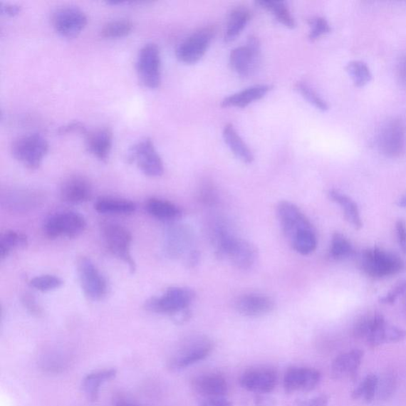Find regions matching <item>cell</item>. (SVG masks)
I'll return each mask as SVG.
<instances>
[{
    "label": "cell",
    "instance_id": "1",
    "mask_svg": "<svg viewBox=\"0 0 406 406\" xmlns=\"http://www.w3.org/2000/svg\"><path fill=\"white\" fill-rule=\"evenodd\" d=\"M214 350V343L207 335H194L186 339L169 360L172 370L187 368L207 358Z\"/></svg>",
    "mask_w": 406,
    "mask_h": 406
},
{
    "label": "cell",
    "instance_id": "2",
    "mask_svg": "<svg viewBox=\"0 0 406 406\" xmlns=\"http://www.w3.org/2000/svg\"><path fill=\"white\" fill-rule=\"evenodd\" d=\"M48 151L47 140L39 134H29L19 137L11 146L14 157L32 170L38 169Z\"/></svg>",
    "mask_w": 406,
    "mask_h": 406
},
{
    "label": "cell",
    "instance_id": "3",
    "mask_svg": "<svg viewBox=\"0 0 406 406\" xmlns=\"http://www.w3.org/2000/svg\"><path fill=\"white\" fill-rule=\"evenodd\" d=\"M195 297L194 291L188 288L174 286L167 290L162 296L147 300L145 308L157 313L174 314L188 309Z\"/></svg>",
    "mask_w": 406,
    "mask_h": 406
},
{
    "label": "cell",
    "instance_id": "4",
    "mask_svg": "<svg viewBox=\"0 0 406 406\" xmlns=\"http://www.w3.org/2000/svg\"><path fill=\"white\" fill-rule=\"evenodd\" d=\"M378 148L390 158L400 157L406 151V125L400 118L385 123L377 137Z\"/></svg>",
    "mask_w": 406,
    "mask_h": 406
},
{
    "label": "cell",
    "instance_id": "5",
    "mask_svg": "<svg viewBox=\"0 0 406 406\" xmlns=\"http://www.w3.org/2000/svg\"><path fill=\"white\" fill-rule=\"evenodd\" d=\"M361 264L366 274L377 279L395 275L404 268L400 259L378 248L364 251Z\"/></svg>",
    "mask_w": 406,
    "mask_h": 406
},
{
    "label": "cell",
    "instance_id": "6",
    "mask_svg": "<svg viewBox=\"0 0 406 406\" xmlns=\"http://www.w3.org/2000/svg\"><path fill=\"white\" fill-rule=\"evenodd\" d=\"M102 235L110 253L128 264L130 270L135 272L136 264L130 254L132 237L130 231L118 224L107 223L102 227Z\"/></svg>",
    "mask_w": 406,
    "mask_h": 406
},
{
    "label": "cell",
    "instance_id": "7",
    "mask_svg": "<svg viewBox=\"0 0 406 406\" xmlns=\"http://www.w3.org/2000/svg\"><path fill=\"white\" fill-rule=\"evenodd\" d=\"M87 227L85 218L75 212H61L48 218L44 224V232L51 239L61 236H79Z\"/></svg>",
    "mask_w": 406,
    "mask_h": 406
},
{
    "label": "cell",
    "instance_id": "8",
    "mask_svg": "<svg viewBox=\"0 0 406 406\" xmlns=\"http://www.w3.org/2000/svg\"><path fill=\"white\" fill-rule=\"evenodd\" d=\"M136 67L138 78L145 87L150 89L160 87L161 59L156 44H146L141 48L137 56Z\"/></svg>",
    "mask_w": 406,
    "mask_h": 406
},
{
    "label": "cell",
    "instance_id": "9",
    "mask_svg": "<svg viewBox=\"0 0 406 406\" xmlns=\"http://www.w3.org/2000/svg\"><path fill=\"white\" fill-rule=\"evenodd\" d=\"M215 30L212 26L203 27L194 32L178 46L177 59L187 65H193L199 61L207 53L214 37Z\"/></svg>",
    "mask_w": 406,
    "mask_h": 406
},
{
    "label": "cell",
    "instance_id": "10",
    "mask_svg": "<svg viewBox=\"0 0 406 406\" xmlns=\"http://www.w3.org/2000/svg\"><path fill=\"white\" fill-rule=\"evenodd\" d=\"M128 160L135 163L146 176L159 177L164 173L162 159L149 138L143 139L132 147L128 153Z\"/></svg>",
    "mask_w": 406,
    "mask_h": 406
},
{
    "label": "cell",
    "instance_id": "11",
    "mask_svg": "<svg viewBox=\"0 0 406 406\" xmlns=\"http://www.w3.org/2000/svg\"><path fill=\"white\" fill-rule=\"evenodd\" d=\"M261 48L260 41L251 35L246 46L234 48L229 55V65L241 77L253 74L260 65Z\"/></svg>",
    "mask_w": 406,
    "mask_h": 406
},
{
    "label": "cell",
    "instance_id": "12",
    "mask_svg": "<svg viewBox=\"0 0 406 406\" xmlns=\"http://www.w3.org/2000/svg\"><path fill=\"white\" fill-rule=\"evenodd\" d=\"M81 288L85 295L93 301H100L107 295L106 279L88 257H81L77 264Z\"/></svg>",
    "mask_w": 406,
    "mask_h": 406
},
{
    "label": "cell",
    "instance_id": "13",
    "mask_svg": "<svg viewBox=\"0 0 406 406\" xmlns=\"http://www.w3.org/2000/svg\"><path fill=\"white\" fill-rule=\"evenodd\" d=\"M52 24L56 32L64 38L77 36L88 24L86 14L75 6H64L53 14Z\"/></svg>",
    "mask_w": 406,
    "mask_h": 406
},
{
    "label": "cell",
    "instance_id": "14",
    "mask_svg": "<svg viewBox=\"0 0 406 406\" xmlns=\"http://www.w3.org/2000/svg\"><path fill=\"white\" fill-rule=\"evenodd\" d=\"M277 214L283 233L289 241L303 231L313 229L306 215L292 202H279Z\"/></svg>",
    "mask_w": 406,
    "mask_h": 406
},
{
    "label": "cell",
    "instance_id": "15",
    "mask_svg": "<svg viewBox=\"0 0 406 406\" xmlns=\"http://www.w3.org/2000/svg\"><path fill=\"white\" fill-rule=\"evenodd\" d=\"M321 373L317 369L296 367L286 370L283 377V388L288 394L310 392L318 386Z\"/></svg>",
    "mask_w": 406,
    "mask_h": 406
},
{
    "label": "cell",
    "instance_id": "16",
    "mask_svg": "<svg viewBox=\"0 0 406 406\" xmlns=\"http://www.w3.org/2000/svg\"><path fill=\"white\" fill-rule=\"evenodd\" d=\"M277 374L270 368L251 369L240 379L242 388L258 395H266L274 390L277 385Z\"/></svg>",
    "mask_w": 406,
    "mask_h": 406
},
{
    "label": "cell",
    "instance_id": "17",
    "mask_svg": "<svg viewBox=\"0 0 406 406\" xmlns=\"http://www.w3.org/2000/svg\"><path fill=\"white\" fill-rule=\"evenodd\" d=\"M257 256L254 244L234 236L228 244L223 258H227L236 268L247 270L255 264Z\"/></svg>",
    "mask_w": 406,
    "mask_h": 406
},
{
    "label": "cell",
    "instance_id": "18",
    "mask_svg": "<svg viewBox=\"0 0 406 406\" xmlns=\"http://www.w3.org/2000/svg\"><path fill=\"white\" fill-rule=\"evenodd\" d=\"M194 236L192 230L185 225H174L167 229L165 249L167 256L179 258L191 251Z\"/></svg>",
    "mask_w": 406,
    "mask_h": 406
},
{
    "label": "cell",
    "instance_id": "19",
    "mask_svg": "<svg viewBox=\"0 0 406 406\" xmlns=\"http://www.w3.org/2000/svg\"><path fill=\"white\" fill-rule=\"evenodd\" d=\"M93 188L90 182L83 177L72 176L67 178L61 187L63 201L70 204H81L92 198Z\"/></svg>",
    "mask_w": 406,
    "mask_h": 406
},
{
    "label": "cell",
    "instance_id": "20",
    "mask_svg": "<svg viewBox=\"0 0 406 406\" xmlns=\"http://www.w3.org/2000/svg\"><path fill=\"white\" fill-rule=\"evenodd\" d=\"M363 358V352L360 349L342 353L332 364L331 373L334 380H355Z\"/></svg>",
    "mask_w": 406,
    "mask_h": 406
},
{
    "label": "cell",
    "instance_id": "21",
    "mask_svg": "<svg viewBox=\"0 0 406 406\" xmlns=\"http://www.w3.org/2000/svg\"><path fill=\"white\" fill-rule=\"evenodd\" d=\"M195 393L203 398L226 397L229 392L225 378L219 374H205L195 377L192 381Z\"/></svg>",
    "mask_w": 406,
    "mask_h": 406
},
{
    "label": "cell",
    "instance_id": "22",
    "mask_svg": "<svg viewBox=\"0 0 406 406\" xmlns=\"http://www.w3.org/2000/svg\"><path fill=\"white\" fill-rule=\"evenodd\" d=\"M236 309L248 317H260L271 313L275 308L271 298L261 293H249L236 300Z\"/></svg>",
    "mask_w": 406,
    "mask_h": 406
},
{
    "label": "cell",
    "instance_id": "23",
    "mask_svg": "<svg viewBox=\"0 0 406 406\" xmlns=\"http://www.w3.org/2000/svg\"><path fill=\"white\" fill-rule=\"evenodd\" d=\"M113 145V132L108 127H102L88 132L86 146L88 152L101 161H107Z\"/></svg>",
    "mask_w": 406,
    "mask_h": 406
},
{
    "label": "cell",
    "instance_id": "24",
    "mask_svg": "<svg viewBox=\"0 0 406 406\" xmlns=\"http://www.w3.org/2000/svg\"><path fill=\"white\" fill-rule=\"evenodd\" d=\"M271 90L269 85H258L231 95L222 101V108H244L251 103L262 99Z\"/></svg>",
    "mask_w": 406,
    "mask_h": 406
},
{
    "label": "cell",
    "instance_id": "25",
    "mask_svg": "<svg viewBox=\"0 0 406 406\" xmlns=\"http://www.w3.org/2000/svg\"><path fill=\"white\" fill-rule=\"evenodd\" d=\"M117 373L115 368L103 369L96 370L85 376L83 380L82 389L90 402H95L98 400L101 386L114 380Z\"/></svg>",
    "mask_w": 406,
    "mask_h": 406
},
{
    "label": "cell",
    "instance_id": "26",
    "mask_svg": "<svg viewBox=\"0 0 406 406\" xmlns=\"http://www.w3.org/2000/svg\"><path fill=\"white\" fill-rule=\"evenodd\" d=\"M223 138L234 155L246 164H251L254 160L253 152L243 141L233 124L229 123L223 129Z\"/></svg>",
    "mask_w": 406,
    "mask_h": 406
},
{
    "label": "cell",
    "instance_id": "27",
    "mask_svg": "<svg viewBox=\"0 0 406 406\" xmlns=\"http://www.w3.org/2000/svg\"><path fill=\"white\" fill-rule=\"evenodd\" d=\"M405 338L406 331L402 328L385 324L370 334L366 342L370 348H375L388 343L401 342Z\"/></svg>",
    "mask_w": 406,
    "mask_h": 406
},
{
    "label": "cell",
    "instance_id": "28",
    "mask_svg": "<svg viewBox=\"0 0 406 406\" xmlns=\"http://www.w3.org/2000/svg\"><path fill=\"white\" fill-rule=\"evenodd\" d=\"M145 209L150 215L160 220L173 221L182 216L181 209L173 203L156 198L146 202Z\"/></svg>",
    "mask_w": 406,
    "mask_h": 406
},
{
    "label": "cell",
    "instance_id": "29",
    "mask_svg": "<svg viewBox=\"0 0 406 406\" xmlns=\"http://www.w3.org/2000/svg\"><path fill=\"white\" fill-rule=\"evenodd\" d=\"M251 17L249 10L246 6H237L229 14L225 40L227 43L234 41L246 26Z\"/></svg>",
    "mask_w": 406,
    "mask_h": 406
},
{
    "label": "cell",
    "instance_id": "30",
    "mask_svg": "<svg viewBox=\"0 0 406 406\" xmlns=\"http://www.w3.org/2000/svg\"><path fill=\"white\" fill-rule=\"evenodd\" d=\"M95 209L103 214L128 215L135 212L136 205L127 199L106 197L98 199Z\"/></svg>",
    "mask_w": 406,
    "mask_h": 406
},
{
    "label": "cell",
    "instance_id": "31",
    "mask_svg": "<svg viewBox=\"0 0 406 406\" xmlns=\"http://www.w3.org/2000/svg\"><path fill=\"white\" fill-rule=\"evenodd\" d=\"M256 4L259 8L271 12L279 23L289 28V29H295L296 27V20L291 15L288 5L284 1L261 0V1H256Z\"/></svg>",
    "mask_w": 406,
    "mask_h": 406
},
{
    "label": "cell",
    "instance_id": "32",
    "mask_svg": "<svg viewBox=\"0 0 406 406\" xmlns=\"http://www.w3.org/2000/svg\"><path fill=\"white\" fill-rule=\"evenodd\" d=\"M328 195H330V198L333 202L338 203L344 209L346 220L355 229H360L363 227V222L356 203L351 198H349L348 196L337 190H331Z\"/></svg>",
    "mask_w": 406,
    "mask_h": 406
},
{
    "label": "cell",
    "instance_id": "33",
    "mask_svg": "<svg viewBox=\"0 0 406 406\" xmlns=\"http://www.w3.org/2000/svg\"><path fill=\"white\" fill-rule=\"evenodd\" d=\"M386 323L384 317L380 313L367 315L356 322L353 328L355 338L367 339L378 328Z\"/></svg>",
    "mask_w": 406,
    "mask_h": 406
},
{
    "label": "cell",
    "instance_id": "34",
    "mask_svg": "<svg viewBox=\"0 0 406 406\" xmlns=\"http://www.w3.org/2000/svg\"><path fill=\"white\" fill-rule=\"evenodd\" d=\"M27 244V236L24 234L13 230L6 231L0 237V257L4 259L14 249H24Z\"/></svg>",
    "mask_w": 406,
    "mask_h": 406
},
{
    "label": "cell",
    "instance_id": "35",
    "mask_svg": "<svg viewBox=\"0 0 406 406\" xmlns=\"http://www.w3.org/2000/svg\"><path fill=\"white\" fill-rule=\"evenodd\" d=\"M134 29V24L128 19H116L105 24L101 30L103 38L108 39L121 38L128 36Z\"/></svg>",
    "mask_w": 406,
    "mask_h": 406
},
{
    "label": "cell",
    "instance_id": "36",
    "mask_svg": "<svg viewBox=\"0 0 406 406\" xmlns=\"http://www.w3.org/2000/svg\"><path fill=\"white\" fill-rule=\"evenodd\" d=\"M292 247L297 253L309 255L316 249L318 241L313 229L303 231L290 241Z\"/></svg>",
    "mask_w": 406,
    "mask_h": 406
},
{
    "label": "cell",
    "instance_id": "37",
    "mask_svg": "<svg viewBox=\"0 0 406 406\" xmlns=\"http://www.w3.org/2000/svg\"><path fill=\"white\" fill-rule=\"evenodd\" d=\"M379 377L376 375H368L352 393L354 400L363 398L367 403L373 402L376 397Z\"/></svg>",
    "mask_w": 406,
    "mask_h": 406
},
{
    "label": "cell",
    "instance_id": "38",
    "mask_svg": "<svg viewBox=\"0 0 406 406\" xmlns=\"http://www.w3.org/2000/svg\"><path fill=\"white\" fill-rule=\"evenodd\" d=\"M346 71L351 77L356 87H363L372 80L373 74L365 63L360 61H353L348 63Z\"/></svg>",
    "mask_w": 406,
    "mask_h": 406
},
{
    "label": "cell",
    "instance_id": "39",
    "mask_svg": "<svg viewBox=\"0 0 406 406\" xmlns=\"http://www.w3.org/2000/svg\"><path fill=\"white\" fill-rule=\"evenodd\" d=\"M295 88L312 106L321 111L328 110V103L322 99L316 90H314L309 85H307V83L302 81L297 82Z\"/></svg>",
    "mask_w": 406,
    "mask_h": 406
},
{
    "label": "cell",
    "instance_id": "40",
    "mask_svg": "<svg viewBox=\"0 0 406 406\" xmlns=\"http://www.w3.org/2000/svg\"><path fill=\"white\" fill-rule=\"evenodd\" d=\"M353 247L347 238L339 233L333 234L331 241L330 256L334 260H342L351 256Z\"/></svg>",
    "mask_w": 406,
    "mask_h": 406
},
{
    "label": "cell",
    "instance_id": "41",
    "mask_svg": "<svg viewBox=\"0 0 406 406\" xmlns=\"http://www.w3.org/2000/svg\"><path fill=\"white\" fill-rule=\"evenodd\" d=\"M30 284L34 289L41 292H47L61 288L63 285V281L58 276L44 275L32 279Z\"/></svg>",
    "mask_w": 406,
    "mask_h": 406
},
{
    "label": "cell",
    "instance_id": "42",
    "mask_svg": "<svg viewBox=\"0 0 406 406\" xmlns=\"http://www.w3.org/2000/svg\"><path fill=\"white\" fill-rule=\"evenodd\" d=\"M396 389V378L394 375H385L381 379L379 378L376 396L380 400L386 401L394 395Z\"/></svg>",
    "mask_w": 406,
    "mask_h": 406
},
{
    "label": "cell",
    "instance_id": "43",
    "mask_svg": "<svg viewBox=\"0 0 406 406\" xmlns=\"http://www.w3.org/2000/svg\"><path fill=\"white\" fill-rule=\"evenodd\" d=\"M311 32L309 39L315 41L330 33L331 28L328 21L323 17H313L309 20Z\"/></svg>",
    "mask_w": 406,
    "mask_h": 406
},
{
    "label": "cell",
    "instance_id": "44",
    "mask_svg": "<svg viewBox=\"0 0 406 406\" xmlns=\"http://www.w3.org/2000/svg\"><path fill=\"white\" fill-rule=\"evenodd\" d=\"M406 292V281H402L396 285L393 290L390 291L387 296L382 297L380 302L382 304H394L397 299Z\"/></svg>",
    "mask_w": 406,
    "mask_h": 406
},
{
    "label": "cell",
    "instance_id": "45",
    "mask_svg": "<svg viewBox=\"0 0 406 406\" xmlns=\"http://www.w3.org/2000/svg\"><path fill=\"white\" fill-rule=\"evenodd\" d=\"M58 132L60 135L78 134L86 137L88 134V130L85 125L80 122H73L66 125H63Z\"/></svg>",
    "mask_w": 406,
    "mask_h": 406
},
{
    "label": "cell",
    "instance_id": "46",
    "mask_svg": "<svg viewBox=\"0 0 406 406\" xmlns=\"http://www.w3.org/2000/svg\"><path fill=\"white\" fill-rule=\"evenodd\" d=\"M200 198L207 205H214L217 201V192L212 184L206 183L202 185L200 191Z\"/></svg>",
    "mask_w": 406,
    "mask_h": 406
},
{
    "label": "cell",
    "instance_id": "47",
    "mask_svg": "<svg viewBox=\"0 0 406 406\" xmlns=\"http://www.w3.org/2000/svg\"><path fill=\"white\" fill-rule=\"evenodd\" d=\"M328 397L326 395H320L309 399H300L296 402L297 406H327Z\"/></svg>",
    "mask_w": 406,
    "mask_h": 406
},
{
    "label": "cell",
    "instance_id": "48",
    "mask_svg": "<svg viewBox=\"0 0 406 406\" xmlns=\"http://www.w3.org/2000/svg\"><path fill=\"white\" fill-rule=\"evenodd\" d=\"M113 406H142L134 398L124 395L117 394L113 397Z\"/></svg>",
    "mask_w": 406,
    "mask_h": 406
},
{
    "label": "cell",
    "instance_id": "49",
    "mask_svg": "<svg viewBox=\"0 0 406 406\" xmlns=\"http://www.w3.org/2000/svg\"><path fill=\"white\" fill-rule=\"evenodd\" d=\"M199 406H233L226 397L203 398Z\"/></svg>",
    "mask_w": 406,
    "mask_h": 406
},
{
    "label": "cell",
    "instance_id": "50",
    "mask_svg": "<svg viewBox=\"0 0 406 406\" xmlns=\"http://www.w3.org/2000/svg\"><path fill=\"white\" fill-rule=\"evenodd\" d=\"M397 75L399 82L406 87V54L402 56L398 62Z\"/></svg>",
    "mask_w": 406,
    "mask_h": 406
},
{
    "label": "cell",
    "instance_id": "51",
    "mask_svg": "<svg viewBox=\"0 0 406 406\" xmlns=\"http://www.w3.org/2000/svg\"><path fill=\"white\" fill-rule=\"evenodd\" d=\"M192 313L188 309L178 312L176 314L172 315V319L177 324H184L185 322L188 321L191 318Z\"/></svg>",
    "mask_w": 406,
    "mask_h": 406
},
{
    "label": "cell",
    "instance_id": "52",
    "mask_svg": "<svg viewBox=\"0 0 406 406\" xmlns=\"http://www.w3.org/2000/svg\"><path fill=\"white\" fill-rule=\"evenodd\" d=\"M20 11V6L15 4H6L1 6V12L8 16H16Z\"/></svg>",
    "mask_w": 406,
    "mask_h": 406
},
{
    "label": "cell",
    "instance_id": "53",
    "mask_svg": "<svg viewBox=\"0 0 406 406\" xmlns=\"http://www.w3.org/2000/svg\"><path fill=\"white\" fill-rule=\"evenodd\" d=\"M256 406H276L274 399L265 396L264 395H258L255 399Z\"/></svg>",
    "mask_w": 406,
    "mask_h": 406
},
{
    "label": "cell",
    "instance_id": "54",
    "mask_svg": "<svg viewBox=\"0 0 406 406\" xmlns=\"http://www.w3.org/2000/svg\"><path fill=\"white\" fill-rule=\"evenodd\" d=\"M398 242H401L406 236V224L403 220L397 221L396 224Z\"/></svg>",
    "mask_w": 406,
    "mask_h": 406
},
{
    "label": "cell",
    "instance_id": "55",
    "mask_svg": "<svg viewBox=\"0 0 406 406\" xmlns=\"http://www.w3.org/2000/svg\"><path fill=\"white\" fill-rule=\"evenodd\" d=\"M24 303H26V306L27 307V309L29 310L31 313L35 315L40 314L39 308L37 306L36 303H34V301H33L31 298H26L24 300Z\"/></svg>",
    "mask_w": 406,
    "mask_h": 406
},
{
    "label": "cell",
    "instance_id": "56",
    "mask_svg": "<svg viewBox=\"0 0 406 406\" xmlns=\"http://www.w3.org/2000/svg\"><path fill=\"white\" fill-rule=\"evenodd\" d=\"M397 206L402 208L406 207V193L402 196V197L398 200Z\"/></svg>",
    "mask_w": 406,
    "mask_h": 406
},
{
    "label": "cell",
    "instance_id": "57",
    "mask_svg": "<svg viewBox=\"0 0 406 406\" xmlns=\"http://www.w3.org/2000/svg\"><path fill=\"white\" fill-rule=\"evenodd\" d=\"M399 244L401 246L403 254L406 255V236L401 242H399Z\"/></svg>",
    "mask_w": 406,
    "mask_h": 406
}]
</instances>
